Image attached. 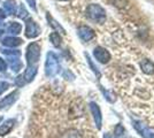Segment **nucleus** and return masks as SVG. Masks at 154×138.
Wrapping results in <instances>:
<instances>
[{
	"label": "nucleus",
	"mask_w": 154,
	"mask_h": 138,
	"mask_svg": "<svg viewBox=\"0 0 154 138\" xmlns=\"http://www.w3.org/2000/svg\"><path fill=\"white\" fill-rule=\"evenodd\" d=\"M0 52L2 53V54H5V55H7V57H17V58H20V55H21V51H19V50L1 48V50H0Z\"/></svg>",
	"instance_id": "22"
},
{
	"label": "nucleus",
	"mask_w": 154,
	"mask_h": 138,
	"mask_svg": "<svg viewBox=\"0 0 154 138\" xmlns=\"http://www.w3.org/2000/svg\"><path fill=\"white\" fill-rule=\"evenodd\" d=\"M40 32H42L40 26L32 20L31 17H28L26 20V32H24L26 38H29V39L36 38L40 35Z\"/></svg>",
	"instance_id": "4"
},
{
	"label": "nucleus",
	"mask_w": 154,
	"mask_h": 138,
	"mask_svg": "<svg viewBox=\"0 0 154 138\" xmlns=\"http://www.w3.org/2000/svg\"><path fill=\"white\" fill-rule=\"evenodd\" d=\"M26 59L28 66H37L40 59V45L36 41L30 43L26 47Z\"/></svg>",
	"instance_id": "3"
},
{
	"label": "nucleus",
	"mask_w": 154,
	"mask_h": 138,
	"mask_svg": "<svg viewBox=\"0 0 154 138\" xmlns=\"http://www.w3.org/2000/svg\"><path fill=\"white\" fill-rule=\"evenodd\" d=\"M6 16H7V14L5 13V11L0 8V21H1V20H5V19H6Z\"/></svg>",
	"instance_id": "30"
},
{
	"label": "nucleus",
	"mask_w": 154,
	"mask_h": 138,
	"mask_svg": "<svg viewBox=\"0 0 154 138\" xmlns=\"http://www.w3.org/2000/svg\"><path fill=\"white\" fill-rule=\"evenodd\" d=\"M62 75H63V78L69 79V81H72V79L75 78V75H74V74H72L70 70H68V69H66Z\"/></svg>",
	"instance_id": "26"
},
{
	"label": "nucleus",
	"mask_w": 154,
	"mask_h": 138,
	"mask_svg": "<svg viewBox=\"0 0 154 138\" xmlns=\"http://www.w3.org/2000/svg\"><path fill=\"white\" fill-rule=\"evenodd\" d=\"M58 1H67V0H58Z\"/></svg>",
	"instance_id": "35"
},
{
	"label": "nucleus",
	"mask_w": 154,
	"mask_h": 138,
	"mask_svg": "<svg viewBox=\"0 0 154 138\" xmlns=\"http://www.w3.org/2000/svg\"><path fill=\"white\" fill-rule=\"evenodd\" d=\"M46 20H47V23H48V26H51L52 29L55 31V32L58 33H62V35H66V30H64V28L60 23H59L58 21L55 20V19H53V16H52L51 14L46 13Z\"/></svg>",
	"instance_id": "10"
},
{
	"label": "nucleus",
	"mask_w": 154,
	"mask_h": 138,
	"mask_svg": "<svg viewBox=\"0 0 154 138\" xmlns=\"http://www.w3.org/2000/svg\"><path fill=\"white\" fill-rule=\"evenodd\" d=\"M4 33H5V31H4V23H0V37H1Z\"/></svg>",
	"instance_id": "31"
},
{
	"label": "nucleus",
	"mask_w": 154,
	"mask_h": 138,
	"mask_svg": "<svg viewBox=\"0 0 154 138\" xmlns=\"http://www.w3.org/2000/svg\"><path fill=\"white\" fill-rule=\"evenodd\" d=\"M84 55H85V58H86V61H88V65H89V67L91 68V70L93 72V74L96 75L98 78H100L101 77V72H100V70L98 69V67L93 63V61H92V59H91V57L88 54V53H84Z\"/></svg>",
	"instance_id": "19"
},
{
	"label": "nucleus",
	"mask_w": 154,
	"mask_h": 138,
	"mask_svg": "<svg viewBox=\"0 0 154 138\" xmlns=\"http://www.w3.org/2000/svg\"><path fill=\"white\" fill-rule=\"evenodd\" d=\"M77 35L83 41H90L96 37L94 30L89 26H79L77 28Z\"/></svg>",
	"instance_id": "7"
},
{
	"label": "nucleus",
	"mask_w": 154,
	"mask_h": 138,
	"mask_svg": "<svg viewBox=\"0 0 154 138\" xmlns=\"http://www.w3.org/2000/svg\"><path fill=\"white\" fill-rule=\"evenodd\" d=\"M7 65H9L11 69H12L14 72H19L20 70L22 69V67H23L22 61H21L20 58H17V57H9Z\"/></svg>",
	"instance_id": "15"
},
{
	"label": "nucleus",
	"mask_w": 154,
	"mask_h": 138,
	"mask_svg": "<svg viewBox=\"0 0 154 138\" xmlns=\"http://www.w3.org/2000/svg\"><path fill=\"white\" fill-rule=\"evenodd\" d=\"M15 83H16V85H19V86H22L23 84H26V82H24V79H23V77H22V75L16 77Z\"/></svg>",
	"instance_id": "29"
},
{
	"label": "nucleus",
	"mask_w": 154,
	"mask_h": 138,
	"mask_svg": "<svg viewBox=\"0 0 154 138\" xmlns=\"http://www.w3.org/2000/svg\"><path fill=\"white\" fill-rule=\"evenodd\" d=\"M16 14H17V17L21 19V20H26V19H28V15H29L26 6H24L23 4H20L19 5V12Z\"/></svg>",
	"instance_id": "21"
},
{
	"label": "nucleus",
	"mask_w": 154,
	"mask_h": 138,
	"mask_svg": "<svg viewBox=\"0 0 154 138\" xmlns=\"http://www.w3.org/2000/svg\"><path fill=\"white\" fill-rule=\"evenodd\" d=\"M7 68H8V65H7V62L4 59H2V58H0V72H6Z\"/></svg>",
	"instance_id": "28"
},
{
	"label": "nucleus",
	"mask_w": 154,
	"mask_h": 138,
	"mask_svg": "<svg viewBox=\"0 0 154 138\" xmlns=\"http://www.w3.org/2000/svg\"><path fill=\"white\" fill-rule=\"evenodd\" d=\"M60 59L54 52H47L45 60V75L47 77H54L60 72Z\"/></svg>",
	"instance_id": "2"
},
{
	"label": "nucleus",
	"mask_w": 154,
	"mask_h": 138,
	"mask_svg": "<svg viewBox=\"0 0 154 138\" xmlns=\"http://www.w3.org/2000/svg\"><path fill=\"white\" fill-rule=\"evenodd\" d=\"M86 17L90 21L98 23V24H103L106 22L107 15H106V11L103 6L98 5V4H90L86 7Z\"/></svg>",
	"instance_id": "1"
},
{
	"label": "nucleus",
	"mask_w": 154,
	"mask_h": 138,
	"mask_svg": "<svg viewBox=\"0 0 154 138\" xmlns=\"http://www.w3.org/2000/svg\"><path fill=\"white\" fill-rule=\"evenodd\" d=\"M4 11L7 15H15L17 13V2L15 0H6L4 2Z\"/></svg>",
	"instance_id": "14"
},
{
	"label": "nucleus",
	"mask_w": 154,
	"mask_h": 138,
	"mask_svg": "<svg viewBox=\"0 0 154 138\" xmlns=\"http://www.w3.org/2000/svg\"><path fill=\"white\" fill-rule=\"evenodd\" d=\"M20 92L17 90H14L12 91L8 96H6L4 99L0 100V109H4V108H7V107H11L14 103L19 99Z\"/></svg>",
	"instance_id": "8"
},
{
	"label": "nucleus",
	"mask_w": 154,
	"mask_h": 138,
	"mask_svg": "<svg viewBox=\"0 0 154 138\" xmlns=\"http://www.w3.org/2000/svg\"><path fill=\"white\" fill-rule=\"evenodd\" d=\"M124 133V128L121 124H117L115 127V137H121Z\"/></svg>",
	"instance_id": "25"
},
{
	"label": "nucleus",
	"mask_w": 154,
	"mask_h": 138,
	"mask_svg": "<svg viewBox=\"0 0 154 138\" xmlns=\"http://www.w3.org/2000/svg\"><path fill=\"white\" fill-rule=\"evenodd\" d=\"M149 138H154V132H152V133H151V136H149Z\"/></svg>",
	"instance_id": "33"
},
{
	"label": "nucleus",
	"mask_w": 154,
	"mask_h": 138,
	"mask_svg": "<svg viewBox=\"0 0 154 138\" xmlns=\"http://www.w3.org/2000/svg\"><path fill=\"white\" fill-rule=\"evenodd\" d=\"M103 138H114V137H113L110 133H105V135L103 136Z\"/></svg>",
	"instance_id": "32"
},
{
	"label": "nucleus",
	"mask_w": 154,
	"mask_h": 138,
	"mask_svg": "<svg viewBox=\"0 0 154 138\" xmlns=\"http://www.w3.org/2000/svg\"><path fill=\"white\" fill-rule=\"evenodd\" d=\"M139 66H140L141 70L145 72V74H147V75H153L154 74V63L151 60L148 59L141 60Z\"/></svg>",
	"instance_id": "16"
},
{
	"label": "nucleus",
	"mask_w": 154,
	"mask_h": 138,
	"mask_svg": "<svg viewBox=\"0 0 154 138\" xmlns=\"http://www.w3.org/2000/svg\"><path fill=\"white\" fill-rule=\"evenodd\" d=\"M15 123H16L15 118H8L5 122H2L0 124V137H4V136H6L7 133H9L12 131Z\"/></svg>",
	"instance_id": "11"
},
{
	"label": "nucleus",
	"mask_w": 154,
	"mask_h": 138,
	"mask_svg": "<svg viewBox=\"0 0 154 138\" xmlns=\"http://www.w3.org/2000/svg\"><path fill=\"white\" fill-rule=\"evenodd\" d=\"M132 124H134V128L136 129V131L138 132L143 138H149L152 131L148 129V127L145 123H143L141 121H138V120H135L132 121Z\"/></svg>",
	"instance_id": "9"
},
{
	"label": "nucleus",
	"mask_w": 154,
	"mask_h": 138,
	"mask_svg": "<svg viewBox=\"0 0 154 138\" xmlns=\"http://www.w3.org/2000/svg\"><path fill=\"white\" fill-rule=\"evenodd\" d=\"M93 58L99 62V63H103L106 65L108 63L110 59H112V55L107 48H105L103 46H97L93 50Z\"/></svg>",
	"instance_id": "5"
},
{
	"label": "nucleus",
	"mask_w": 154,
	"mask_h": 138,
	"mask_svg": "<svg viewBox=\"0 0 154 138\" xmlns=\"http://www.w3.org/2000/svg\"><path fill=\"white\" fill-rule=\"evenodd\" d=\"M21 30H22V26H21V23H17V22H11L7 26V32L9 35H13V36L19 35Z\"/></svg>",
	"instance_id": "17"
},
{
	"label": "nucleus",
	"mask_w": 154,
	"mask_h": 138,
	"mask_svg": "<svg viewBox=\"0 0 154 138\" xmlns=\"http://www.w3.org/2000/svg\"><path fill=\"white\" fill-rule=\"evenodd\" d=\"M9 86H11V84L8 82H6V81H0V94H2L5 91H7Z\"/></svg>",
	"instance_id": "24"
},
{
	"label": "nucleus",
	"mask_w": 154,
	"mask_h": 138,
	"mask_svg": "<svg viewBox=\"0 0 154 138\" xmlns=\"http://www.w3.org/2000/svg\"><path fill=\"white\" fill-rule=\"evenodd\" d=\"M89 105H90V111L91 114H92V118H93V121H94L96 128L98 130H100L101 127H103V113H101V109H100L99 105L94 101H91Z\"/></svg>",
	"instance_id": "6"
},
{
	"label": "nucleus",
	"mask_w": 154,
	"mask_h": 138,
	"mask_svg": "<svg viewBox=\"0 0 154 138\" xmlns=\"http://www.w3.org/2000/svg\"><path fill=\"white\" fill-rule=\"evenodd\" d=\"M26 4H28V6L31 8L33 12H37V2H36V0H26Z\"/></svg>",
	"instance_id": "27"
},
{
	"label": "nucleus",
	"mask_w": 154,
	"mask_h": 138,
	"mask_svg": "<svg viewBox=\"0 0 154 138\" xmlns=\"http://www.w3.org/2000/svg\"><path fill=\"white\" fill-rule=\"evenodd\" d=\"M100 90H101V92H103V94L105 96V98L108 100L109 103H114L115 101V98L113 97V94L110 93V92H108L106 89H103V86H100Z\"/></svg>",
	"instance_id": "23"
},
{
	"label": "nucleus",
	"mask_w": 154,
	"mask_h": 138,
	"mask_svg": "<svg viewBox=\"0 0 154 138\" xmlns=\"http://www.w3.org/2000/svg\"><path fill=\"white\" fill-rule=\"evenodd\" d=\"M37 72H38V66H28L26 72H23L22 77L26 83H31L35 79V77L37 76Z\"/></svg>",
	"instance_id": "12"
},
{
	"label": "nucleus",
	"mask_w": 154,
	"mask_h": 138,
	"mask_svg": "<svg viewBox=\"0 0 154 138\" xmlns=\"http://www.w3.org/2000/svg\"><path fill=\"white\" fill-rule=\"evenodd\" d=\"M1 44L4 46H6L8 48H11V47H17V46L22 45L23 44V40L21 39V38H17V37H6V38H4V39H1Z\"/></svg>",
	"instance_id": "13"
},
{
	"label": "nucleus",
	"mask_w": 154,
	"mask_h": 138,
	"mask_svg": "<svg viewBox=\"0 0 154 138\" xmlns=\"http://www.w3.org/2000/svg\"><path fill=\"white\" fill-rule=\"evenodd\" d=\"M2 120H4V118H2V116H0V124H1V122H2Z\"/></svg>",
	"instance_id": "34"
},
{
	"label": "nucleus",
	"mask_w": 154,
	"mask_h": 138,
	"mask_svg": "<svg viewBox=\"0 0 154 138\" xmlns=\"http://www.w3.org/2000/svg\"><path fill=\"white\" fill-rule=\"evenodd\" d=\"M50 41H51V44L54 46V47L59 48V47L61 46V44H62V37L60 36V33L53 31V32L50 35Z\"/></svg>",
	"instance_id": "18"
},
{
	"label": "nucleus",
	"mask_w": 154,
	"mask_h": 138,
	"mask_svg": "<svg viewBox=\"0 0 154 138\" xmlns=\"http://www.w3.org/2000/svg\"><path fill=\"white\" fill-rule=\"evenodd\" d=\"M61 138H83L82 133L78 131L77 129H68L62 133Z\"/></svg>",
	"instance_id": "20"
}]
</instances>
